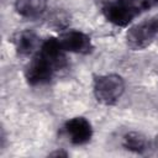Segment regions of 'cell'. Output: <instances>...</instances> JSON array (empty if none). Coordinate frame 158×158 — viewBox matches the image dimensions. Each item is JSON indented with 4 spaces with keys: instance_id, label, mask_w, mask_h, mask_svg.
Listing matches in <instances>:
<instances>
[{
    "instance_id": "cell-1",
    "label": "cell",
    "mask_w": 158,
    "mask_h": 158,
    "mask_svg": "<svg viewBox=\"0 0 158 158\" xmlns=\"http://www.w3.org/2000/svg\"><path fill=\"white\" fill-rule=\"evenodd\" d=\"M157 4L158 0H112L102 7V14L112 25L125 27Z\"/></svg>"
},
{
    "instance_id": "cell-2",
    "label": "cell",
    "mask_w": 158,
    "mask_h": 158,
    "mask_svg": "<svg viewBox=\"0 0 158 158\" xmlns=\"http://www.w3.org/2000/svg\"><path fill=\"white\" fill-rule=\"evenodd\" d=\"M125 91V81L118 74H105L94 80V96L102 105H114Z\"/></svg>"
},
{
    "instance_id": "cell-3",
    "label": "cell",
    "mask_w": 158,
    "mask_h": 158,
    "mask_svg": "<svg viewBox=\"0 0 158 158\" xmlns=\"http://www.w3.org/2000/svg\"><path fill=\"white\" fill-rule=\"evenodd\" d=\"M158 35V14L143 20L128 28L126 33V43L131 49H143L151 44Z\"/></svg>"
},
{
    "instance_id": "cell-4",
    "label": "cell",
    "mask_w": 158,
    "mask_h": 158,
    "mask_svg": "<svg viewBox=\"0 0 158 158\" xmlns=\"http://www.w3.org/2000/svg\"><path fill=\"white\" fill-rule=\"evenodd\" d=\"M59 68H62L59 64L38 52V54L27 65L25 77L30 85H42L48 83Z\"/></svg>"
},
{
    "instance_id": "cell-5",
    "label": "cell",
    "mask_w": 158,
    "mask_h": 158,
    "mask_svg": "<svg viewBox=\"0 0 158 158\" xmlns=\"http://www.w3.org/2000/svg\"><path fill=\"white\" fill-rule=\"evenodd\" d=\"M58 41L64 52L67 51L78 54H88L93 49L90 37L77 30H72L62 33L58 37Z\"/></svg>"
},
{
    "instance_id": "cell-6",
    "label": "cell",
    "mask_w": 158,
    "mask_h": 158,
    "mask_svg": "<svg viewBox=\"0 0 158 158\" xmlns=\"http://www.w3.org/2000/svg\"><path fill=\"white\" fill-rule=\"evenodd\" d=\"M64 131L69 141L73 144L79 146L88 143L93 136V128L90 122L81 116H77L68 120L64 125Z\"/></svg>"
},
{
    "instance_id": "cell-7",
    "label": "cell",
    "mask_w": 158,
    "mask_h": 158,
    "mask_svg": "<svg viewBox=\"0 0 158 158\" xmlns=\"http://www.w3.org/2000/svg\"><path fill=\"white\" fill-rule=\"evenodd\" d=\"M38 42H40L38 36L36 35V32H33L31 30L21 31L14 38L16 52L19 56H22V57H27V56L32 54L36 51Z\"/></svg>"
},
{
    "instance_id": "cell-8",
    "label": "cell",
    "mask_w": 158,
    "mask_h": 158,
    "mask_svg": "<svg viewBox=\"0 0 158 158\" xmlns=\"http://www.w3.org/2000/svg\"><path fill=\"white\" fill-rule=\"evenodd\" d=\"M47 7V0H16L15 10L16 12L27 19L40 17Z\"/></svg>"
},
{
    "instance_id": "cell-9",
    "label": "cell",
    "mask_w": 158,
    "mask_h": 158,
    "mask_svg": "<svg viewBox=\"0 0 158 158\" xmlns=\"http://www.w3.org/2000/svg\"><path fill=\"white\" fill-rule=\"evenodd\" d=\"M123 147L133 153H143L148 148L147 138L139 132H128L123 136Z\"/></svg>"
},
{
    "instance_id": "cell-10",
    "label": "cell",
    "mask_w": 158,
    "mask_h": 158,
    "mask_svg": "<svg viewBox=\"0 0 158 158\" xmlns=\"http://www.w3.org/2000/svg\"><path fill=\"white\" fill-rule=\"evenodd\" d=\"M51 156H67V153H64V152H53V153H51Z\"/></svg>"
},
{
    "instance_id": "cell-11",
    "label": "cell",
    "mask_w": 158,
    "mask_h": 158,
    "mask_svg": "<svg viewBox=\"0 0 158 158\" xmlns=\"http://www.w3.org/2000/svg\"><path fill=\"white\" fill-rule=\"evenodd\" d=\"M156 146H157V148H158V136H157V138H156Z\"/></svg>"
}]
</instances>
